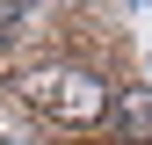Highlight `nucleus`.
Listing matches in <instances>:
<instances>
[{
  "mask_svg": "<svg viewBox=\"0 0 152 145\" xmlns=\"http://www.w3.org/2000/svg\"><path fill=\"white\" fill-rule=\"evenodd\" d=\"M22 102L44 109V116H58V123L109 116V87L94 80V72H80V65H29L22 72Z\"/></svg>",
  "mask_w": 152,
  "mask_h": 145,
  "instance_id": "1",
  "label": "nucleus"
},
{
  "mask_svg": "<svg viewBox=\"0 0 152 145\" xmlns=\"http://www.w3.org/2000/svg\"><path fill=\"white\" fill-rule=\"evenodd\" d=\"M109 116H116L123 138L152 145V87H116V94H109Z\"/></svg>",
  "mask_w": 152,
  "mask_h": 145,
  "instance_id": "2",
  "label": "nucleus"
},
{
  "mask_svg": "<svg viewBox=\"0 0 152 145\" xmlns=\"http://www.w3.org/2000/svg\"><path fill=\"white\" fill-rule=\"evenodd\" d=\"M15 29H22V7H0V44H7Z\"/></svg>",
  "mask_w": 152,
  "mask_h": 145,
  "instance_id": "3",
  "label": "nucleus"
}]
</instances>
